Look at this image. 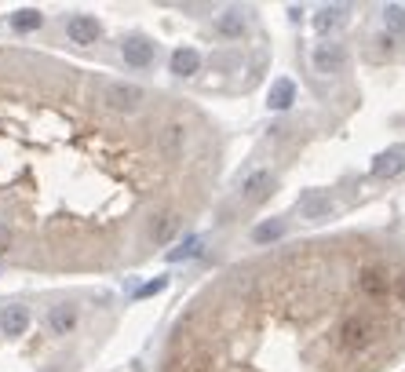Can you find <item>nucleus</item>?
<instances>
[{
    "label": "nucleus",
    "mask_w": 405,
    "mask_h": 372,
    "mask_svg": "<svg viewBox=\"0 0 405 372\" xmlns=\"http://www.w3.org/2000/svg\"><path fill=\"white\" fill-rule=\"evenodd\" d=\"M223 131L161 88L0 44V263L121 274L212 205Z\"/></svg>",
    "instance_id": "f257e3e1"
},
{
    "label": "nucleus",
    "mask_w": 405,
    "mask_h": 372,
    "mask_svg": "<svg viewBox=\"0 0 405 372\" xmlns=\"http://www.w3.org/2000/svg\"><path fill=\"white\" fill-rule=\"evenodd\" d=\"M405 361V234L354 227L248 256L194 292L157 372H391Z\"/></svg>",
    "instance_id": "f03ea898"
},
{
    "label": "nucleus",
    "mask_w": 405,
    "mask_h": 372,
    "mask_svg": "<svg viewBox=\"0 0 405 372\" xmlns=\"http://www.w3.org/2000/svg\"><path fill=\"white\" fill-rule=\"evenodd\" d=\"M70 37L73 40H80V37H92L95 40V22L92 18H73L70 22Z\"/></svg>",
    "instance_id": "20e7f679"
},
{
    "label": "nucleus",
    "mask_w": 405,
    "mask_h": 372,
    "mask_svg": "<svg viewBox=\"0 0 405 372\" xmlns=\"http://www.w3.org/2000/svg\"><path fill=\"white\" fill-rule=\"evenodd\" d=\"M0 325H4V332H8V336H18V332H23V328L30 325V314L23 311V306H8L4 318H0Z\"/></svg>",
    "instance_id": "7ed1b4c3"
},
{
    "label": "nucleus",
    "mask_w": 405,
    "mask_h": 372,
    "mask_svg": "<svg viewBox=\"0 0 405 372\" xmlns=\"http://www.w3.org/2000/svg\"><path fill=\"white\" fill-rule=\"evenodd\" d=\"M37 26V15L33 11H18L15 15V30H33Z\"/></svg>",
    "instance_id": "39448f33"
}]
</instances>
